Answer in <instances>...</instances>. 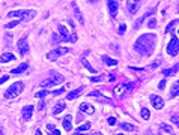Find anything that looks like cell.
<instances>
[{
  "mask_svg": "<svg viewBox=\"0 0 179 135\" xmlns=\"http://www.w3.org/2000/svg\"><path fill=\"white\" fill-rule=\"evenodd\" d=\"M155 44H157V38L154 33H144L142 36H139V39L136 41L134 44V50L137 51L139 54L142 56H151L154 53L155 48Z\"/></svg>",
  "mask_w": 179,
  "mask_h": 135,
  "instance_id": "6da1fadb",
  "label": "cell"
},
{
  "mask_svg": "<svg viewBox=\"0 0 179 135\" xmlns=\"http://www.w3.org/2000/svg\"><path fill=\"white\" fill-rule=\"evenodd\" d=\"M36 15V11L33 9H18V11H11L8 14L9 18H20V21H30Z\"/></svg>",
  "mask_w": 179,
  "mask_h": 135,
  "instance_id": "7a4b0ae2",
  "label": "cell"
},
{
  "mask_svg": "<svg viewBox=\"0 0 179 135\" xmlns=\"http://www.w3.org/2000/svg\"><path fill=\"white\" fill-rule=\"evenodd\" d=\"M23 90H24V83L23 81H15L14 84L9 86V89H6L3 96H5V99H12V98L18 96Z\"/></svg>",
  "mask_w": 179,
  "mask_h": 135,
  "instance_id": "3957f363",
  "label": "cell"
},
{
  "mask_svg": "<svg viewBox=\"0 0 179 135\" xmlns=\"http://www.w3.org/2000/svg\"><path fill=\"white\" fill-rule=\"evenodd\" d=\"M63 81H65V77H63L62 74L51 71V72H50V78H47L45 81H42V87H44V89L54 87V86L60 84V83H63Z\"/></svg>",
  "mask_w": 179,
  "mask_h": 135,
  "instance_id": "277c9868",
  "label": "cell"
},
{
  "mask_svg": "<svg viewBox=\"0 0 179 135\" xmlns=\"http://www.w3.org/2000/svg\"><path fill=\"white\" fill-rule=\"evenodd\" d=\"M66 53H69V48L68 47H56L54 50H51L50 53H47V59L50 62H53L56 59H59L60 56H65Z\"/></svg>",
  "mask_w": 179,
  "mask_h": 135,
  "instance_id": "5b68a950",
  "label": "cell"
},
{
  "mask_svg": "<svg viewBox=\"0 0 179 135\" xmlns=\"http://www.w3.org/2000/svg\"><path fill=\"white\" fill-rule=\"evenodd\" d=\"M167 53H169V56H178L179 53V39L178 36H173L172 38V41L169 42V45H167Z\"/></svg>",
  "mask_w": 179,
  "mask_h": 135,
  "instance_id": "8992f818",
  "label": "cell"
},
{
  "mask_svg": "<svg viewBox=\"0 0 179 135\" xmlns=\"http://www.w3.org/2000/svg\"><path fill=\"white\" fill-rule=\"evenodd\" d=\"M17 48H18L20 56H27V53H29V50H30V47H29V44H27V38H21V39H18Z\"/></svg>",
  "mask_w": 179,
  "mask_h": 135,
  "instance_id": "52a82bcc",
  "label": "cell"
},
{
  "mask_svg": "<svg viewBox=\"0 0 179 135\" xmlns=\"http://www.w3.org/2000/svg\"><path fill=\"white\" fill-rule=\"evenodd\" d=\"M140 8V0H126V12L129 15H134Z\"/></svg>",
  "mask_w": 179,
  "mask_h": 135,
  "instance_id": "ba28073f",
  "label": "cell"
},
{
  "mask_svg": "<svg viewBox=\"0 0 179 135\" xmlns=\"http://www.w3.org/2000/svg\"><path fill=\"white\" fill-rule=\"evenodd\" d=\"M57 30H59V35H60V38H62V41L65 42H71V35H69V30L63 26V24H59L57 26Z\"/></svg>",
  "mask_w": 179,
  "mask_h": 135,
  "instance_id": "9c48e42d",
  "label": "cell"
},
{
  "mask_svg": "<svg viewBox=\"0 0 179 135\" xmlns=\"http://www.w3.org/2000/svg\"><path fill=\"white\" fill-rule=\"evenodd\" d=\"M88 96H89V98H96V99H99L101 102H106V104H110V105L113 104V101L108 99V98H106L99 90H93V92H90V93H88Z\"/></svg>",
  "mask_w": 179,
  "mask_h": 135,
  "instance_id": "30bf717a",
  "label": "cell"
},
{
  "mask_svg": "<svg viewBox=\"0 0 179 135\" xmlns=\"http://www.w3.org/2000/svg\"><path fill=\"white\" fill-rule=\"evenodd\" d=\"M151 104H152V107L155 110H161L164 107V99L158 95H151Z\"/></svg>",
  "mask_w": 179,
  "mask_h": 135,
  "instance_id": "8fae6325",
  "label": "cell"
},
{
  "mask_svg": "<svg viewBox=\"0 0 179 135\" xmlns=\"http://www.w3.org/2000/svg\"><path fill=\"white\" fill-rule=\"evenodd\" d=\"M33 105H26V107H23V110H21V116H23V120H30L32 116H33Z\"/></svg>",
  "mask_w": 179,
  "mask_h": 135,
  "instance_id": "7c38bea8",
  "label": "cell"
},
{
  "mask_svg": "<svg viewBox=\"0 0 179 135\" xmlns=\"http://www.w3.org/2000/svg\"><path fill=\"white\" fill-rule=\"evenodd\" d=\"M107 5H108V11H110L111 18H116V15H117V8H119L117 0H107Z\"/></svg>",
  "mask_w": 179,
  "mask_h": 135,
  "instance_id": "4fadbf2b",
  "label": "cell"
},
{
  "mask_svg": "<svg viewBox=\"0 0 179 135\" xmlns=\"http://www.w3.org/2000/svg\"><path fill=\"white\" fill-rule=\"evenodd\" d=\"M27 68H29V63H27V62H23L21 65H18L17 68H14V69L11 71V74H12V75H20V74H24V72L27 71Z\"/></svg>",
  "mask_w": 179,
  "mask_h": 135,
  "instance_id": "5bb4252c",
  "label": "cell"
},
{
  "mask_svg": "<svg viewBox=\"0 0 179 135\" xmlns=\"http://www.w3.org/2000/svg\"><path fill=\"white\" fill-rule=\"evenodd\" d=\"M84 90V86H80L78 89H75V90H72V92H69L68 95H66V99L68 101H72V99H75V98H78L80 95H81V92Z\"/></svg>",
  "mask_w": 179,
  "mask_h": 135,
  "instance_id": "9a60e30c",
  "label": "cell"
},
{
  "mask_svg": "<svg viewBox=\"0 0 179 135\" xmlns=\"http://www.w3.org/2000/svg\"><path fill=\"white\" fill-rule=\"evenodd\" d=\"M80 111L81 113H86V114H93L95 113V108H93V105H90L88 102H81L80 104Z\"/></svg>",
  "mask_w": 179,
  "mask_h": 135,
  "instance_id": "2e32d148",
  "label": "cell"
},
{
  "mask_svg": "<svg viewBox=\"0 0 179 135\" xmlns=\"http://www.w3.org/2000/svg\"><path fill=\"white\" fill-rule=\"evenodd\" d=\"M17 57L12 54V53H5L0 56V63H9V62H14Z\"/></svg>",
  "mask_w": 179,
  "mask_h": 135,
  "instance_id": "e0dca14e",
  "label": "cell"
},
{
  "mask_svg": "<svg viewBox=\"0 0 179 135\" xmlns=\"http://www.w3.org/2000/svg\"><path fill=\"white\" fill-rule=\"evenodd\" d=\"M65 102L63 101H59V102H56V105H54V108H53V114L54 116H57V114H60L63 110H65Z\"/></svg>",
  "mask_w": 179,
  "mask_h": 135,
  "instance_id": "ac0fdd59",
  "label": "cell"
},
{
  "mask_svg": "<svg viewBox=\"0 0 179 135\" xmlns=\"http://www.w3.org/2000/svg\"><path fill=\"white\" fill-rule=\"evenodd\" d=\"M63 128H65V131H71L72 129V117L71 114H66V117L63 119Z\"/></svg>",
  "mask_w": 179,
  "mask_h": 135,
  "instance_id": "d6986e66",
  "label": "cell"
},
{
  "mask_svg": "<svg viewBox=\"0 0 179 135\" xmlns=\"http://www.w3.org/2000/svg\"><path fill=\"white\" fill-rule=\"evenodd\" d=\"M154 12H155V9H151L149 12H146V14H144V15H143V17H142V18H140V20H139V21H137V23H136V24H134V29H139V27L142 26L143 20H146V18H147V17H151V15H152Z\"/></svg>",
  "mask_w": 179,
  "mask_h": 135,
  "instance_id": "ffe728a7",
  "label": "cell"
},
{
  "mask_svg": "<svg viewBox=\"0 0 179 135\" xmlns=\"http://www.w3.org/2000/svg\"><path fill=\"white\" fill-rule=\"evenodd\" d=\"M101 59H103V62H104L107 66H116V65H117V60H116V59H111V57H108V56H103Z\"/></svg>",
  "mask_w": 179,
  "mask_h": 135,
  "instance_id": "44dd1931",
  "label": "cell"
},
{
  "mask_svg": "<svg viewBox=\"0 0 179 135\" xmlns=\"http://www.w3.org/2000/svg\"><path fill=\"white\" fill-rule=\"evenodd\" d=\"M72 8H74V14H75V17L78 18V21H80V24H84V18L81 15V12H80V9L77 8V3H72Z\"/></svg>",
  "mask_w": 179,
  "mask_h": 135,
  "instance_id": "7402d4cb",
  "label": "cell"
},
{
  "mask_svg": "<svg viewBox=\"0 0 179 135\" xmlns=\"http://www.w3.org/2000/svg\"><path fill=\"white\" fill-rule=\"evenodd\" d=\"M119 128H121L122 131H128V132H134V131H136V126L131 125V123H121Z\"/></svg>",
  "mask_w": 179,
  "mask_h": 135,
  "instance_id": "603a6c76",
  "label": "cell"
},
{
  "mask_svg": "<svg viewBox=\"0 0 179 135\" xmlns=\"http://www.w3.org/2000/svg\"><path fill=\"white\" fill-rule=\"evenodd\" d=\"M178 65H175V66L169 68V69H162V75L164 77H169V75H172V74H176L178 72Z\"/></svg>",
  "mask_w": 179,
  "mask_h": 135,
  "instance_id": "cb8c5ba5",
  "label": "cell"
},
{
  "mask_svg": "<svg viewBox=\"0 0 179 135\" xmlns=\"http://www.w3.org/2000/svg\"><path fill=\"white\" fill-rule=\"evenodd\" d=\"M176 26H178V20H173V21H170V23H169V26L166 27V33H172V30H173Z\"/></svg>",
  "mask_w": 179,
  "mask_h": 135,
  "instance_id": "d4e9b609",
  "label": "cell"
},
{
  "mask_svg": "<svg viewBox=\"0 0 179 135\" xmlns=\"http://www.w3.org/2000/svg\"><path fill=\"white\" fill-rule=\"evenodd\" d=\"M90 128H92V125H90V122H86V123H83V125H80L77 129V132H84V131H89Z\"/></svg>",
  "mask_w": 179,
  "mask_h": 135,
  "instance_id": "484cf974",
  "label": "cell"
},
{
  "mask_svg": "<svg viewBox=\"0 0 179 135\" xmlns=\"http://www.w3.org/2000/svg\"><path fill=\"white\" fill-rule=\"evenodd\" d=\"M178 95H179V84H178V83H175V84L172 86L170 96H172V98H178Z\"/></svg>",
  "mask_w": 179,
  "mask_h": 135,
  "instance_id": "4316f807",
  "label": "cell"
},
{
  "mask_svg": "<svg viewBox=\"0 0 179 135\" xmlns=\"http://www.w3.org/2000/svg\"><path fill=\"white\" fill-rule=\"evenodd\" d=\"M47 131H48L51 135H60V132L56 129V126H54V125H51V123H48V125H47Z\"/></svg>",
  "mask_w": 179,
  "mask_h": 135,
  "instance_id": "83f0119b",
  "label": "cell"
},
{
  "mask_svg": "<svg viewBox=\"0 0 179 135\" xmlns=\"http://www.w3.org/2000/svg\"><path fill=\"white\" fill-rule=\"evenodd\" d=\"M140 116H142V119L143 120H149L151 119V113H149V110L147 108H142V111H140Z\"/></svg>",
  "mask_w": 179,
  "mask_h": 135,
  "instance_id": "f1b7e54d",
  "label": "cell"
},
{
  "mask_svg": "<svg viewBox=\"0 0 179 135\" xmlns=\"http://www.w3.org/2000/svg\"><path fill=\"white\" fill-rule=\"evenodd\" d=\"M20 24V20H14V21H9V23H6V26H5V29H14L15 26H18Z\"/></svg>",
  "mask_w": 179,
  "mask_h": 135,
  "instance_id": "f546056e",
  "label": "cell"
},
{
  "mask_svg": "<svg viewBox=\"0 0 179 135\" xmlns=\"http://www.w3.org/2000/svg\"><path fill=\"white\" fill-rule=\"evenodd\" d=\"M136 83H128V84H124L122 86V87H124V89H125V92H131V90H134V89H136Z\"/></svg>",
  "mask_w": 179,
  "mask_h": 135,
  "instance_id": "4dcf8cb0",
  "label": "cell"
},
{
  "mask_svg": "<svg viewBox=\"0 0 179 135\" xmlns=\"http://www.w3.org/2000/svg\"><path fill=\"white\" fill-rule=\"evenodd\" d=\"M63 92H65V87H62V89H54V90L48 92V93H51L53 96H59V95H62Z\"/></svg>",
  "mask_w": 179,
  "mask_h": 135,
  "instance_id": "1f68e13d",
  "label": "cell"
},
{
  "mask_svg": "<svg viewBox=\"0 0 179 135\" xmlns=\"http://www.w3.org/2000/svg\"><path fill=\"white\" fill-rule=\"evenodd\" d=\"M104 78H106V77H104V74H101V75L92 77V78H90V81H92V83H99V81H103Z\"/></svg>",
  "mask_w": 179,
  "mask_h": 135,
  "instance_id": "d6a6232c",
  "label": "cell"
},
{
  "mask_svg": "<svg viewBox=\"0 0 179 135\" xmlns=\"http://www.w3.org/2000/svg\"><path fill=\"white\" fill-rule=\"evenodd\" d=\"M83 65H84V66H86V69H88V71H90L92 74H95V72H96V69H95V68H92V66H90V63H89V62H86L84 59H83Z\"/></svg>",
  "mask_w": 179,
  "mask_h": 135,
  "instance_id": "836d02e7",
  "label": "cell"
},
{
  "mask_svg": "<svg viewBox=\"0 0 179 135\" xmlns=\"http://www.w3.org/2000/svg\"><path fill=\"white\" fill-rule=\"evenodd\" d=\"M161 131L167 132V134H172V128H170L169 125H166V123H162L161 125Z\"/></svg>",
  "mask_w": 179,
  "mask_h": 135,
  "instance_id": "e575fe53",
  "label": "cell"
},
{
  "mask_svg": "<svg viewBox=\"0 0 179 135\" xmlns=\"http://www.w3.org/2000/svg\"><path fill=\"white\" fill-rule=\"evenodd\" d=\"M48 93V90H45V89H42V90H39V92H36V98H44L45 95Z\"/></svg>",
  "mask_w": 179,
  "mask_h": 135,
  "instance_id": "d590c367",
  "label": "cell"
},
{
  "mask_svg": "<svg viewBox=\"0 0 179 135\" xmlns=\"http://www.w3.org/2000/svg\"><path fill=\"white\" fill-rule=\"evenodd\" d=\"M125 30H126V24H121V26H119V32H117V33L122 36V35L125 33Z\"/></svg>",
  "mask_w": 179,
  "mask_h": 135,
  "instance_id": "8d00e7d4",
  "label": "cell"
},
{
  "mask_svg": "<svg viewBox=\"0 0 179 135\" xmlns=\"http://www.w3.org/2000/svg\"><path fill=\"white\" fill-rule=\"evenodd\" d=\"M147 26H149V29H155V27H157V21H155V20L152 18V20H151V21L147 23Z\"/></svg>",
  "mask_w": 179,
  "mask_h": 135,
  "instance_id": "74e56055",
  "label": "cell"
},
{
  "mask_svg": "<svg viewBox=\"0 0 179 135\" xmlns=\"http://www.w3.org/2000/svg\"><path fill=\"white\" fill-rule=\"evenodd\" d=\"M8 80H9V75H8V74H6V75H3V77L0 78V86L3 84V83H6Z\"/></svg>",
  "mask_w": 179,
  "mask_h": 135,
  "instance_id": "f35d334b",
  "label": "cell"
},
{
  "mask_svg": "<svg viewBox=\"0 0 179 135\" xmlns=\"http://www.w3.org/2000/svg\"><path fill=\"white\" fill-rule=\"evenodd\" d=\"M51 41H53V42H59V41H62V38H59L56 33H53L51 35Z\"/></svg>",
  "mask_w": 179,
  "mask_h": 135,
  "instance_id": "ab89813d",
  "label": "cell"
},
{
  "mask_svg": "<svg viewBox=\"0 0 179 135\" xmlns=\"http://www.w3.org/2000/svg\"><path fill=\"white\" fill-rule=\"evenodd\" d=\"M172 122H173V123H175V125L178 126V125H179V119H178V114H173V116H172Z\"/></svg>",
  "mask_w": 179,
  "mask_h": 135,
  "instance_id": "60d3db41",
  "label": "cell"
},
{
  "mask_svg": "<svg viewBox=\"0 0 179 135\" xmlns=\"http://www.w3.org/2000/svg\"><path fill=\"white\" fill-rule=\"evenodd\" d=\"M75 120H77V123H80V122L83 120V113H81V111H80V113L77 114V117H75Z\"/></svg>",
  "mask_w": 179,
  "mask_h": 135,
  "instance_id": "b9f144b4",
  "label": "cell"
},
{
  "mask_svg": "<svg viewBox=\"0 0 179 135\" xmlns=\"http://www.w3.org/2000/svg\"><path fill=\"white\" fill-rule=\"evenodd\" d=\"M160 63H161V62H160V60H155V62H154V63H152V65H151V66H147V68H151V69H154V68L160 66Z\"/></svg>",
  "mask_w": 179,
  "mask_h": 135,
  "instance_id": "7bdbcfd3",
  "label": "cell"
},
{
  "mask_svg": "<svg viewBox=\"0 0 179 135\" xmlns=\"http://www.w3.org/2000/svg\"><path fill=\"white\" fill-rule=\"evenodd\" d=\"M44 107H45V102L41 101L39 102V105H38V110H39V111H42V110H44Z\"/></svg>",
  "mask_w": 179,
  "mask_h": 135,
  "instance_id": "ee69618b",
  "label": "cell"
},
{
  "mask_svg": "<svg viewBox=\"0 0 179 135\" xmlns=\"http://www.w3.org/2000/svg\"><path fill=\"white\" fill-rule=\"evenodd\" d=\"M108 125H111V126H113V125H116V119L110 117V119H108Z\"/></svg>",
  "mask_w": 179,
  "mask_h": 135,
  "instance_id": "f6af8a7d",
  "label": "cell"
},
{
  "mask_svg": "<svg viewBox=\"0 0 179 135\" xmlns=\"http://www.w3.org/2000/svg\"><path fill=\"white\" fill-rule=\"evenodd\" d=\"M164 87H166V80H162L161 83H160V84H158V89H160V90H162V89H164Z\"/></svg>",
  "mask_w": 179,
  "mask_h": 135,
  "instance_id": "bcb514c9",
  "label": "cell"
},
{
  "mask_svg": "<svg viewBox=\"0 0 179 135\" xmlns=\"http://www.w3.org/2000/svg\"><path fill=\"white\" fill-rule=\"evenodd\" d=\"M108 78H110V80H108V81H114V80H116V77H114V75H113V74H111V75H108Z\"/></svg>",
  "mask_w": 179,
  "mask_h": 135,
  "instance_id": "7dc6e473",
  "label": "cell"
},
{
  "mask_svg": "<svg viewBox=\"0 0 179 135\" xmlns=\"http://www.w3.org/2000/svg\"><path fill=\"white\" fill-rule=\"evenodd\" d=\"M35 135H42V131H39V129H38V131L35 132Z\"/></svg>",
  "mask_w": 179,
  "mask_h": 135,
  "instance_id": "c3c4849f",
  "label": "cell"
},
{
  "mask_svg": "<svg viewBox=\"0 0 179 135\" xmlns=\"http://www.w3.org/2000/svg\"><path fill=\"white\" fill-rule=\"evenodd\" d=\"M90 135H103L101 132H93V134H90Z\"/></svg>",
  "mask_w": 179,
  "mask_h": 135,
  "instance_id": "681fc988",
  "label": "cell"
},
{
  "mask_svg": "<svg viewBox=\"0 0 179 135\" xmlns=\"http://www.w3.org/2000/svg\"><path fill=\"white\" fill-rule=\"evenodd\" d=\"M90 3H96V2H98V0H89Z\"/></svg>",
  "mask_w": 179,
  "mask_h": 135,
  "instance_id": "f907efd6",
  "label": "cell"
},
{
  "mask_svg": "<svg viewBox=\"0 0 179 135\" xmlns=\"http://www.w3.org/2000/svg\"><path fill=\"white\" fill-rule=\"evenodd\" d=\"M74 135H83V134H81V132H75Z\"/></svg>",
  "mask_w": 179,
  "mask_h": 135,
  "instance_id": "816d5d0a",
  "label": "cell"
},
{
  "mask_svg": "<svg viewBox=\"0 0 179 135\" xmlns=\"http://www.w3.org/2000/svg\"><path fill=\"white\" fill-rule=\"evenodd\" d=\"M116 135H124V134H116Z\"/></svg>",
  "mask_w": 179,
  "mask_h": 135,
  "instance_id": "f5cc1de1",
  "label": "cell"
}]
</instances>
